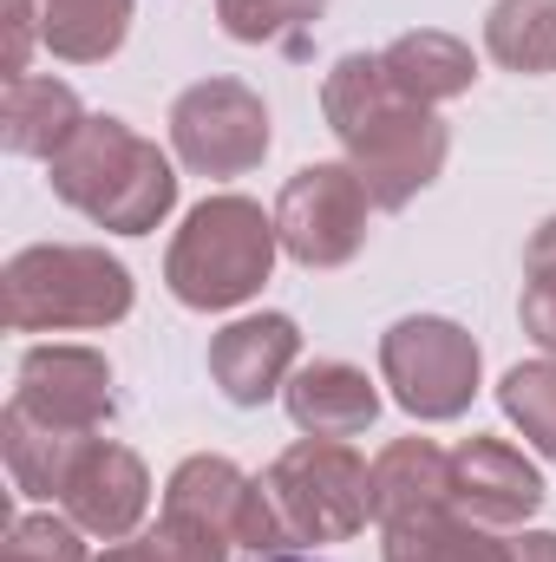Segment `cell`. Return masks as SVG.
Listing matches in <instances>:
<instances>
[{"label": "cell", "mask_w": 556, "mask_h": 562, "mask_svg": "<svg viewBox=\"0 0 556 562\" xmlns=\"http://www.w3.org/2000/svg\"><path fill=\"white\" fill-rule=\"evenodd\" d=\"M485 53L524 79L556 72V0H498L485 13Z\"/></svg>", "instance_id": "21"}, {"label": "cell", "mask_w": 556, "mask_h": 562, "mask_svg": "<svg viewBox=\"0 0 556 562\" xmlns=\"http://www.w3.org/2000/svg\"><path fill=\"white\" fill-rule=\"evenodd\" d=\"M33 46H40V0H7V79H26Z\"/></svg>", "instance_id": "27"}, {"label": "cell", "mask_w": 556, "mask_h": 562, "mask_svg": "<svg viewBox=\"0 0 556 562\" xmlns=\"http://www.w3.org/2000/svg\"><path fill=\"white\" fill-rule=\"evenodd\" d=\"M13 406H26L33 419L59 425V431H105L119 419L112 360L99 347H66V340L26 347L13 367Z\"/></svg>", "instance_id": "10"}, {"label": "cell", "mask_w": 556, "mask_h": 562, "mask_svg": "<svg viewBox=\"0 0 556 562\" xmlns=\"http://www.w3.org/2000/svg\"><path fill=\"white\" fill-rule=\"evenodd\" d=\"M59 510H66L86 537H99V543L138 537L144 510H151V471H144V458L132 445H119V438H92V445L73 458V471H66Z\"/></svg>", "instance_id": "11"}, {"label": "cell", "mask_w": 556, "mask_h": 562, "mask_svg": "<svg viewBox=\"0 0 556 562\" xmlns=\"http://www.w3.org/2000/svg\"><path fill=\"white\" fill-rule=\"evenodd\" d=\"M269 144H276V132H269L263 92L230 79V72L197 79L170 105V150L197 177H249L269 157Z\"/></svg>", "instance_id": "8"}, {"label": "cell", "mask_w": 556, "mask_h": 562, "mask_svg": "<svg viewBox=\"0 0 556 562\" xmlns=\"http://www.w3.org/2000/svg\"><path fill=\"white\" fill-rule=\"evenodd\" d=\"M544 497H551V491H544L537 464H531L518 445L471 431V438L452 451V510H465V517H478V524H491V530H524V524L544 510Z\"/></svg>", "instance_id": "12"}, {"label": "cell", "mask_w": 556, "mask_h": 562, "mask_svg": "<svg viewBox=\"0 0 556 562\" xmlns=\"http://www.w3.org/2000/svg\"><path fill=\"white\" fill-rule=\"evenodd\" d=\"M269 497L288 543H347L374 517V464L347 438H301L269 464Z\"/></svg>", "instance_id": "5"}, {"label": "cell", "mask_w": 556, "mask_h": 562, "mask_svg": "<svg viewBox=\"0 0 556 562\" xmlns=\"http://www.w3.org/2000/svg\"><path fill=\"white\" fill-rule=\"evenodd\" d=\"M498 406H504V419L531 438L537 458H556V353L518 360V367L498 380Z\"/></svg>", "instance_id": "22"}, {"label": "cell", "mask_w": 556, "mask_h": 562, "mask_svg": "<svg viewBox=\"0 0 556 562\" xmlns=\"http://www.w3.org/2000/svg\"><path fill=\"white\" fill-rule=\"evenodd\" d=\"M99 562H230V543H223L210 524H197V517H170V510H164L157 530L112 543Z\"/></svg>", "instance_id": "24"}, {"label": "cell", "mask_w": 556, "mask_h": 562, "mask_svg": "<svg viewBox=\"0 0 556 562\" xmlns=\"http://www.w3.org/2000/svg\"><path fill=\"white\" fill-rule=\"evenodd\" d=\"M380 562H511V537L438 504L400 524H380Z\"/></svg>", "instance_id": "16"}, {"label": "cell", "mask_w": 556, "mask_h": 562, "mask_svg": "<svg viewBox=\"0 0 556 562\" xmlns=\"http://www.w3.org/2000/svg\"><path fill=\"white\" fill-rule=\"evenodd\" d=\"M518 321L524 334L556 353V216H544L524 243V294H518Z\"/></svg>", "instance_id": "25"}, {"label": "cell", "mask_w": 556, "mask_h": 562, "mask_svg": "<svg viewBox=\"0 0 556 562\" xmlns=\"http://www.w3.org/2000/svg\"><path fill=\"white\" fill-rule=\"evenodd\" d=\"M132 0H40V46L66 66H99L125 46Z\"/></svg>", "instance_id": "20"}, {"label": "cell", "mask_w": 556, "mask_h": 562, "mask_svg": "<svg viewBox=\"0 0 556 562\" xmlns=\"http://www.w3.org/2000/svg\"><path fill=\"white\" fill-rule=\"evenodd\" d=\"M327 13V0H216V20L243 46H308V26Z\"/></svg>", "instance_id": "23"}, {"label": "cell", "mask_w": 556, "mask_h": 562, "mask_svg": "<svg viewBox=\"0 0 556 562\" xmlns=\"http://www.w3.org/2000/svg\"><path fill=\"white\" fill-rule=\"evenodd\" d=\"M380 66L393 79V92H407L413 105H445V99H465L471 79H478V59L458 33H438V26H413L400 33L393 46H380Z\"/></svg>", "instance_id": "17"}, {"label": "cell", "mask_w": 556, "mask_h": 562, "mask_svg": "<svg viewBox=\"0 0 556 562\" xmlns=\"http://www.w3.org/2000/svg\"><path fill=\"white\" fill-rule=\"evenodd\" d=\"M132 301V269L99 243H33L0 269V314L13 334H105Z\"/></svg>", "instance_id": "3"}, {"label": "cell", "mask_w": 556, "mask_h": 562, "mask_svg": "<svg viewBox=\"0 0 556 562\" xmlns=\"http://www.w3.org/2000/svg\"><path fill=\"white\" fill-rule=\"evenodd\" d=\"M511 562H556V530H518L511 537Z\"/></svg>", "instance_id": "28"}, {"label": "cell", "mask_w": 556, "mask_h": 562, "mask_svg": "<svg viewBox=\"0 0 556 562\" xmlns=\"http://www.w3.org/2000/svg\"><path fill=\"white\" fill-rule=\"evenodd\" d=\"M281 236H276V210H263L256 196H203L184 229L170 236L164 256V288L197 307V314H223L263 294V281L276 276Z\"/></svg>", "instance_id": "4"}, {"label": "cell", "mask_w": 556, "mask_h": 562, "mask_svg": "<svg viewBox=\"0 0 556 562\" xmlns=\"http://www.w3.org/2000/svg\"><path fill=\"white\" fill-rule=\"evenodd\" d=\"M53 196L112 236H151L177 210V164L112 112H92L46 164Z\"/></svg>", "instance_id": "2"}, {"label": "cell", "mask_w": 556, "mask_h": 562, "mask_svg": "<svg viewBox=\"0 0 556 562\" xmlns=\"http://www.w3.org/2000/svg\"><path fill=\"white\" fill-rule=\"evenodd\" d=\"M438 504H452V451L432 438H393L374 458V524H400Z\"/></svg>", "instance_id": "19"}, {"label": "cell", "mask_w": 556, "mask_h": 562, "mask_svg": "<svg viewBox=\"0 0 556 562\" xmlns=\"http://www.w3.org/2000/svg\"><path fill=\"white\" fill-rule=\"evenodd\" d=\"M92 112L79 105V92L53 72H26V79H7V99H0V138L13 157H59L73 132L86 125Z\"/></svg>", "instance_id": "15"}, {"label": "cell", "mask_w": 556, "mask_h": 562, "mask_svg": "<svg viewBox=\"0 0 556 562\" xmlns=\"http://www.w3.org/2000/svg\"><path fill=\"white\" fill-rule=\"evenodd\" d=\"M281 406L301 438H360L380 419V386L354 360H308L281 386Z\"/></svg>", "instance_id": "14"}, {"label": "cell", "mask_w": 556, "mask_h": 562, "mask_svg": "<svg viewBox=\"0 0 556 562\" xmlns=\"http://www.w3.org/2000/svg\"><path fill=\"white\" fill-rule=\"evenodd\" d=\"M0 562H92V543H86V530L66 510H33V517L7 524Z\"/></svg>", "instance_id": "26"}, {"label": "cell", "mask_w": 556, "mask_h": 562, "mask_svg": "<svg viewBox=\"0 0 556 562\" xmlns=\"http://www.w3.org/2000/svg\"><path fill=\"white\" fill-rule=\"evenodd\" d=\"M321 119L341 138L354 177L367 183L374 210H407L419 190L438 183L452 132L432 105L393 92L380 53H341L321 79Z\"/></svg>", "instance_id": "1"}, {"label": "cell", "mask_w": 556, "mask_h": 562, "mask_svg": "<svg viewBox=\"0 0 556 562\" xmlns=\"http://www.w3.org/2000/svg\"><path fill=\"white\" fill-rule=\"evenodd\" d=\"M256 562H314V557H294V550H276V557H256Z\"/></svg>", "instance_id": "29"}, {"label": "cell", "mask_w": 556, "mask_h": 562, "mask_svg": "<svg viewBox=\"0 0 556 562\" xmlns=\"http://www.w3.org/2000/svg\"><path fill=\"white\" fill-rule=\"evenodd\" d=\"M367 216H374V196L347 157L341 164H301L276 196L281 256L301 269H347L367 249Z\"/></svg>", "instance_id": "7"}, {"label": "cell", "mask_w": 556, "mask_h": 562, "mask_svg": "<svg viewBox=\"0 0 556 562\" xmlns=\"http://www.w3.org/2000/svg\"><path fill=\"white\" fill-rule=\"evenodd\" d=\"M478 373H485L478 340L445 314H407L380 334V380L393 386V406L419 425L465 419L478 400Z\"/></svg>", "instance_id": "6"}, {"label": "cell", "mask_w": 556, "mask_h": 562, "mask_svg": "<svg viewBox=\"0 0 556 562\" xmlns=\"http://www.w3.org/2000/svg\"><path fill=\"white\" fill-rule=\"evenodd\" d=\"M301 360V327L288 314H243L210 340V380L223 386L230 406H269L294 380Z\"/></svg>", "instance_id": "13"}, {"label": "cell", "mask_w": 556, "mask_h": 562, "mask_svg": "<svg viewBox=\"0 0 556 562\" xmlns=\"http://www.w3.org/2000/svg\"><path fill=\"white\" fill-rule=\"evenodd\" d=\"M92 438H99V431H59V425L33 419V413L13 406V400H7V413H0V458H7V471H13V484H20L26 497H40V504H59L66 471H73V458H79Z\"/></svg>", "instance_id": "18"}, {"label": "cell", "mask_w": 556, "mask_h": 562, "mask_svg": "<svg viewBox=\"0 0 556 562\" xmlns=\"http://www.w3.org/2000/svg\"><path fill=\"white\" fill-rule=\"evenodd\" d=\"M164 510L210 524L230 550H256V557L288 550V530H281V517H276L269 484L249 477V471H243L236 458H223V451L184 458V464L170 471V484H164Z\"/></svg>", "instance_id": "9"}]
</instances>
